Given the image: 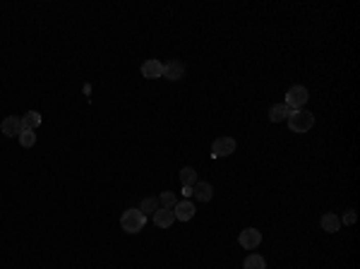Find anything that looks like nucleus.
Wrapping results in <instances>:
<instances>
[{
    "label": "nucleus",
    "instance_id": "nucleus-1",
    "mask_svg": "<svg viewBox=\"0 0 360 269\" xmlns=\"http://www.w3.org/2000/svg\"><path fill=\"white\" fill-rule=\"evenodd\" d=\"M144 223H147V216L140 209H127L120 216V229L125 231V233H140L144 229Z\"/></svg>",
    "mask_w": 360,
    "mask_h": 269
},
{
    "label": "nucleus",
    "instance_id": "nucleus-2",
    "mask_svg": "<svg viewBox=\"0 0 360 269\" xmlns=\"http://www.w3.org/2000/svg\"><path fill=\"white\" fill-rule=\"evenodd\" d=\"M286 120H288V127L293 132H307L314 125V116L310 111H290Z\"/></svg>",
    "mask_w": 360,
    "mask_h": 269
},
{
    "label": "nucleus",
    "instance_id": "nucleus-3",
    "mask_svg": "<svg viewBox=\"0 0 360 269\" xmlns=\"http://www.w3.org/2000/svg\"><path fill=\"white\" fill-rule=\"evenodd\" d=\"M307 99H310L307 87L296 84V87H290L288 94H286V106H288V111H303V106L307 103Z\"/></svg>",
    "mask_w": 360,
    "mask_h": 269
},
{
    "label": "nucleus",
    "instance_id": "nucleus-4",
    "mask_svg": "<svg viewBox=\"0 0 360 269\" xmlns=\"http://www.w3.org/2000/svg\"><path fill=\"white\" fill-rule=\"evenodd\" d=\"M233 151H235V140H233V137H219V140H214V144H212V156L214 159L231 156Z\"/></svg>",
    "mask_w": 360,
    "mask_h": 269
},
{
    "label": "nucleus",
    "instance_id": "nucleus-5",
    "mask_svg": "<svg viewBox=\"0 0 360 269\" xmlns=\"http://www.w3.org/2000/svg\"><path fill=\"white\" fill-rule=\"evenodd\" d=\"M238 240H240V245H243L245 250H255V248L262 243V233H259L257 229H243L240 236H238Z\"/></svg>",
    "mask_w": 360,
    "mask_h": 269
},
{
    "label": "nucleus",
    "instance_id": "nucleus-6",
    "mask_svg": "<svg viewBox=\"0 0 360 269\" xmlns=\"http://www.w3.org/2000/svg\"><path fill=\"white\" fill-rule=\"evenodd\" d=\"M0 130H3V134L5 137H19V132H22V118H17V116H8V118L0 123Z\"/></svg>",
    "mask_w": 360,
    "mask_h": 269
},
{
    "label": "nucleus",
    "instance_id": "nucleus-7",
    "mask_svg": "<svg viewBox=\"0 0 360 269\" xmlns=\"http://www.w3.org/2000/svg\"><path fill=\"white\" fill-rule=\"evenodd\" d=\"M164 75V63L161 60H156V58H149V60H144L142 63V77L147 79H156Z\"/></svg>",
    "mask_w": 360,
    "mask_h": 269
},
{
    "label": "nucleus",
    "instance_id": "nucleus-8",
    "mask_svg": "<svg viewBox=\"0 0 360 269\" xmlns=\"http://www.w3.org/2000/svg\"><path fill=\"white\" fill-rule=\"evenodd\" d=\"M183 75H185V65L180 63V60H168V63H164V75H161V77L171 79V82H178V79H183Z\"/></svg>",
    "mask_w": 360,
    "mask_h": 269
},
{
    "label": "nucleus",
    "instance_id": "nucleus-9",
    "mask_svg": "<svg viewBox=\"0 0 360 269\" xmlns=\"http://www.w3.org/2000/svg\"><path fill=\"white\" fill-rule=\"evenodd\" d=\"M195 205L190 202V199H185V202H178V205L173 207V214H175V219L178 221H190L192 216H195Z\"/></svg>",
    "mask_w": 360,
    "mask_h": 269
},
{
    "label": "nucleus",
    "instance_id": "nucleus-10",
    "mask_svg": "<svg viewBox=\"0 0 360 269\" xmlns=\"http://www.w3.org/2000/svg\"><path fill=\"white\" fill-rule=\"evenodd\" d=\"M192 197H197L199 202H209L214 197V188L212 183H204V181H197L192 185Z\"/></svg>",
    "mask_w": 360,
    "mask_h": 269
},
{
    "label": "nucleus",
    "instance_id": "nucleus-11",
    "mask_svg": "<svg viewBox=\"0 0 360 269\" xmlns=\"http://www.w3.org/2000/svg\"><path fill=\"white\" fill-rule=\"evenodd\" d=\"M173 221H175V214H173V209H159L156 214H154V226H159V229H171Z\"/></svg>",
    "mask_w": 360,
    "mask_h": 269
},
{
    "label": "nucleus",
    "instance_id": "nucleus-12",
    "mask_svg": "<svg viewBox=\"0 0 360 269\" xmlns=\"http://www.w3.org/2000/svg\"><path fill=\"white\" fill-rule=\"evenodd\" d=\"M320 226L327 231V233H336V231L341 229V219H339L336 214H324L320 219Z\"/></svg>",
    "mask_w": 360,
    "mask_h": 269
},
{
    "label": "nucleus",
    "instance_id": "nucleus-13",
    "mask_svg": "<svg viewBox=\"0 0 360 269\" xmlns=\"http://www.w3.org/2000/svg\"><path fill=\"white\" fill-rule=\"evenodd\" d=\"M288 106H286V103H276V106H272V108H269V120H272V123H283V120L288 118Z\"/></svg>",
    "mask_w": 360,
    "mask_h": 269
},
{
    "label": "nucleus",
    "instance_id": "nucleus-14",
    "mask_svg": "<svg viewBox=\"0 0 360 269\" xmlns=\"http://www.w3.org/2000/svg\"><path fill=\"white\" fill-rule=\"evenodd\" d=\"M41 125V113L39 111H27L22 116V127L24 130H36Z\"/></svg>",
    "mask_w": 360,
    "mask_h": 269
},
{
    "label": "nucleus",
    "instance_id": "nucleus-15",
    "mask_svg": "<svg viewBox=\"0 0 360 269\" xmlns=\"http://www.w3.org/2000/svg\"><path fill=\"white\" fill-rule=\"evenodd\" d=\"M159 209H161V205H159V197H147V199H142L140 212L144 214V216H154Z\"/></svg>",
    "mask_w": 360,
    "mask_h": 269
},
{
    "label": "nucleus",
    "instance_id": "nucleus-16",
    "mask_svg": "<svg viewBox=\"0 0 360 269\" xmlns=\"http://www.w3.org/2000/svg\"><path fill=\"white\" fill-rule=\"evenodd\" d=\"M180 183H183V188H192L197 183V171L192 166H185L180 168Z\"/></svg>",
    "mask_w": 360,
    "mask_h": 269
},
{
    "label": "nucleus",
    "instance_id": "nucleus-17",
    "mask_svg": "<svg viewBox=\"0 0 360 269\" xmlns=\"http://www.w3.org/2000/svg\"><path fill=\"white\" fill-rule=\"evenodd\" d=\"M243 269H266V262L262 255H248L243 262Z\"/></svg>",
    "mask_w": 360,
    "mask_h": 269
},
{
    "label": "nucleus",
    "instance_id": "nucleus-18",
    "mask_svg": "<svg viewBox=\"0 0 360 269\" xmlns=\"http://www.w3.org/2000/svg\"><path fill=\"white\" fill-rule=\"evenodd\" d=\"M159 205L164 207V209H173V207L178 205V197H175V192L173 190H166L159 195Z\"/></svg>",
    "mask_w": 360,
    "mask_h": 269
},
{
    "label": "nucleus",
    "instance_id": "nucleus-19",
    "mask_svg": "<svg viewBox=\"0 0 360 269\" xmlns=\"http://www.w3.org/2000/svg\"><path fill=\"white\" fill-rule=\"evenodd\" d=\"M19 144L27 147V149L34 147V144H36V134H34V130H22V132H19Z\"/></svg>",
    "mask_w": 360,
    "mask_h": 269
},
{
    "label": "nucleus",
    "instance_id": "nucleus-20",
    "mask_svg": "<svg viewBox=\"0 0 360 269\" xmlns=\"http://www.w3.org/2000/svg\"><path fill=\"white\" fill-rule=\"evenodd\" d=\"M355 221H358V214L353 212V209H351V212H346L344 219H341V223H346V226H353Z\"/></svg>",
    "mask_w": 360,
    "mask_h": 269
},
{
    "label": "nucleus",
    "instance_id": "nucleus-21",
    "mask_svg": "<svg viewBox=\"0 0 360 269\" xmlns=\"http://www.w3.org/2000/svg\"><path fill=\"white\" fill-rule=\"evenodd\" d=\"M183 195H185V197H192V188H183Z\"/></svg>",
    "mask_w": 360,
    "mask_h": 269
}]
</instances>
